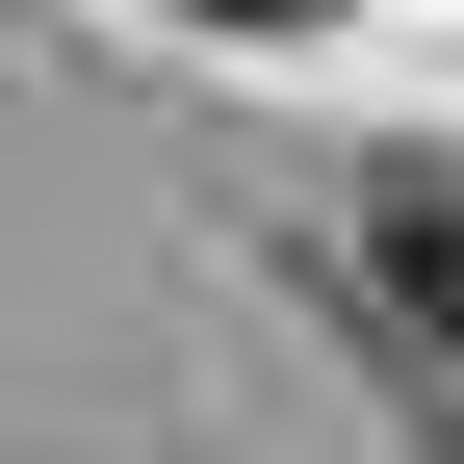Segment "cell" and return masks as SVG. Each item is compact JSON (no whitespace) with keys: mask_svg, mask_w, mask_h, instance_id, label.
Returning a JSON list of instances; mask_svg holds the SVG:
<instances>
[{"mask_svg":"<svg viewBox=\"0 0 464 464\" xmlns=\"http://www.w3.org/2000/svg\"><path fill=\"white\" fill-rule=\"evenodd\" d=\"M181 26H232V52H284V26H335V0H181Z\"/></svg>","mask_w":464,"mask_h":464,"instance_id":"obj_2","label":"cell"},{"mask_svg":"<svg viewBox=\"0 0 464 464\" xmlns=\"http://www.w3.org/2000/svg\"><path fill=\"white\" fill-rule=\"evenodd\" d=\"M362 284L464 362V181H413V155H387V181H362Z\"/></svg>","mask_w":464,"mask_h":464,"instance_id":"obj_1","label":"cell"}]
</instances>
